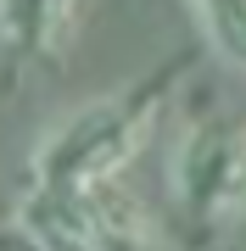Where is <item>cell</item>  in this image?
Masks as SVG:
<instances>
[{"label":"cell","instance_id":"obj_1","mask_svg":"<svg viewBox=\"0 0 246 251\" xmlns=\"http://www.w3.org/2000/svg\"><path fill=\"white\" fill-rule=\"evenodd\" d=\"M157 106H163V84H146V90H135V95H112V100H101L90 112L67 117V123L39 145L34 173L45 184H73V190L107 184L112 173L146 145L151 123H157Z\"/></svg>","mask_w":246,"mask_h":251},{"label":"cell","instance_id":"obj_2","mask_svg":"<svg viewBox=\"0 0 246 251\" xmlns=\"http://www.w3.org/2000/svg\"><path fill=\"white\" fill-rule=\"evenodd\" d=\"M173 190L196 218L246 206V128H196L173 156Z\"/></svg>","mask_w":246,"mask_h":251},{"label":"cell","instance_id":"obj_3","mask_svg":"<svg viewBox=\"0 0 246 251\" xmlns=\"http://www.w3.org/2000/svg\"><path fill=\"white\" fill-rule=\"evenodd\" d=\"M23 229L34 234L39 251H101V229H107V212H101L95 184L73 190V184H45L23 201Z\"/></svg>","mask_w":246,"mask_h":251},{"label":"cell","instance_id":"obj_4","mask_svg":"<svg viewBox=\"0 0 246 251\" xmlns=\"http://www.w3.org/2000/svg\"><path fill=\"white\" fill-rule=\"evenodd\" d=\"M73 23V0H0V28L28 50H56Z\"/></svg>","mask_w":246,"mask_h":251},{"label":"cell","instance_id":"obj_5","mask_svg":"<svg viewBox=\"0 0 246 251\" xmlns=\"http://www.w3.org/2000/svg\"><path fill=\"white\" fill-rule=\"evenodd\" d=\"M207 34L219 39V50L235 67H246V0H196Z\"/></svg>","mask_w":246,"mask_h":251}]
</instances>
